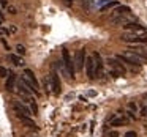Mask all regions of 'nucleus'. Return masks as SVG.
Here are the masks:
<instances>
[{
    "label": "nucleus",
    "instance_id": "nucleus-17",
    "mask_svg": "<svg viewBox=\"0 0 147 137\" xmlns=\"http://www.w3.org/2000/svg\"><path fill=\"white\" fill-rule=\"evenodd\" d=\"M109 123H111V126L117 128V126H122V124L127 123V118H115V117H114L111 121H109Z\"/></svg>",
    "mask_w": 147,
    "mask_h": 137
},
{
    "label": "nucleus",
    "instance_id": "nucleus-6",
    "mask_svg": "<svg viewBox=\"0 0 147 137\" xmlns=\"http://www.w3.org/2000/svg\"><path fill=\"white\" fill-rule=\"evenodd\" d=\"M24 77H26V80H27V82H29L35 90H38V88H40V84H38V80H36V77H35V74H33V71H32V70L26 68V70H24ZM38 92H40V90H38Z\"/></svg>",
    "mask_w": 147,
    "mask_h": 137
},
{
    "label": "nucleus",
    "instance_id": "nucleus-19",
    "mask_svg": "<svg viewBox=\"0 0 147 137\" xmlns=\"http://www.w3.org/2000/svg\"><path fill=\"white\" fill-rule=\"evenodd\" d=\"M30 112L32 114H38V106H36V102H35V99H30Z\"/></svg>",
    "mask_w": 147,
    "mask_h": 137
},
{
    "label": "nucleus",
    "instance_id": "nucleus-4",
    "mask_svg": "<svg viewBox=\"0 0 147 137\" xmlns=\"http://www.w3.org/2000/svg\"><path fill=\"white\" fill-rule=\"evenodd\" d=\"M108 65H109V70L114 71V73H117L119 76H123V74L127 73V68L120 63V60H119V58H109Z\"/></svg>",
    "mask_w": 147,
    "mask_h": 137
},
{
    "label": "nucleus",
    "instance_id": "nucleus-21",
    "mask_svg": "<svg viewBox=\"0 0 147 137\" xmlns=\"http://www.w3.org/2000/svg\"><path fill=\"white\" fill-rule=\"evenodd\" d=\"M16 51H18V54H19V55H24V54H26V47H24L22 44H18V46H16Z\"/></svg>",
    "mask_w": 147,
    "mask_h": 137
},
{
    "label": "nucleus",
    "instance_id": "nucleus-18",
    "mask_svg": "<svg viewBox=\"0 0 147 137\" xmlns=\"http://www.w3.org/2000/svg\"><path fill=\"white\" fill-rule=\"evenodd\" d=\"M117 7V2L115 0H111V2H108V3L105 5V7L101 8V11H106V10H112V8H115Z\"/></svg>",
    "mask_w": 147,
    "mask_h": 137
},
{
    "label": "nucleus",
    "instance_id": "nucleus-23",
    "mask_svg": "<svg viewBox=\"0 0 147 137\" xmlns=\"http://www.w3.org/2000/svg\"><path fill=\"white\" fill-rule=\"evenodd\" d=\"M7 11H8L10 14H16V13H18V11H16V8H14V7H11V5H8V7H7Z\"/></svg>",
    "mask_w": 147,
    "mask_h": 137
},
{
    "label": "nucleus",
    "instance_id": "nucleus-25",
    "mask_svg": "<svg viewBox=\"0 0 147 137\" xmlns=\"http://www.w3.org/2000/svg\"><path fill=\"white\" fill-rule=\"evenodd\" d=\"M125 137H138V136H136V132H134V131H128V132L125 134Z\"/></svg>",
    "mask_w": 147,
    "mask_h": 137
},
{
    "label": "nucleus",
    "instance_id": "nucleus-30",
    "mask_svg": "<svg viewBox=\"0 0 147 137\" xmlns=\"http://www.w3.org/2000/svg\"><path fill=\"white\" fill-rule=\"evenodd\" d=\"M10 32H11V33H14V32H16V27L11 25V27H10Z\"/></svg>",
    "mask_w": 147,
    "mask_h": 137
},
{
    "label": "nucleus",
    "instance_id": "nucleus-11",
    "mask_svg": "<svg viewBox=\"0 0 147 137\" xmlns=\"http://www.w3.org/2000/svg\"><path fill=\"white\" fill-rule=\"evenodd\" d=\"M108 2H111V0H89L86 5L89 8H92V10H101Z\"/></svg>",
    "mask_w": 147,
    "mask_h": 137
},
{
    "label": "nucleus",
    "instance_id": "nucleus-10",
    "mask_svg": "<svg viewBox=\"0 0 147 137\" xmlns=\"http://www.w3.org/2000/svg\"><path fill=\"white\" fill-rule=\"evenodd\" d=\"M13 107H14V110H16V114H21V115H27V117H30L32 115V112H30V109L27 107V106H24L22 102H19V101H16L13 104Z\"/></svg>",
    "mask_w": 147,
    "mask_h": 137
},
{
    "label": "nucleus",
    "instance_id": "nucleus-20",
    "mask_svg": "<svg viewBox=\"0 0 147 137\" xmlns=\"http://www.w3.org/2000/svg\"><path fill=\"white\" fill-rule=\"evenodd\" d=\"M45 90H46V93H51L52 92V87H51V80H49V77H45Z\"/></svg>",
    "mask_w": 147,
    "mask_h": 137
},
{
    "label": "nucleus",
    "instance_id": "nucleus-14",
    "mask_svg": "<svg viewBox=\"0 0 147 137\" xmlns=\"http://www.w3.org/2000/svg\"><path fill=\"white\" fill-rule=\"evenodd\" d=\"M16 115H18V118L21 120V123H22L24 126H27V128H35L36 126L35 121H33L30 117H27V115H21V114H16Z\"/></svg>",
    "mask_w": 147,
    "mask_h": 137
},
{
    "label": "nucleus",
    "instance_id": "nucleus-15",
    "mask_svg": "<svg viewBox=\"0 0 147 137\" xmlns=\"http://www.w3.org/2000/svg\"><path fill=\"white\" fill-rule=\"evenodd\" d=\"M8 60H10L13 65H16V66H22L24 65L22 57H21V55H16V54H10L8 55Z\"/></svg>",
    "mask_w": 147,
    "mask_h": 137
},
{
    "label": "nucleus",
    "instance_id": "nucleus-8",
    "mask_svg": "<svg viewBox=\"0 0 147 137\" xmlns=\"http://www.w3.org/2000/svg\"><path fill=\"white\" fill-rule=\"evenodd\" d=\"M86 73L89 79L95 77V60H93V57H86Z\"/></svg>",
    "mask_w": 147,
    "mask_h": 137
},
{
    "label": "nucleus",
    "instance_id": "nucleus-9",
    "mask_svg": "<svg viewBox=\"0 0 147 137\" xmlns=\"http://www.w3.org/2000/svg\"><path fill=\"white\" fill-rule=\"evenodd\" d=\"M130 13H131V10L128 7H125V5H122V7H115L114 11H112V14H111V21L115 19V17H119V16H123V14H130Z\"/></svg>",
    "mask_w": 147,
    "mask_h": 137
},
{
    "label": "nucleus",
    "instance_id": "nucleus-2",
    "mask_svg": "<svg viewBox=\"0 0 147 137\" xmlns=\"http://www.w3.org/2000/svg\"><path fill=\"white\" fill-rule=\"evenodd\" d=\"M62 61H63V65H65V68H67V71H68V74L71 76V79L74 77V61L71 60V57H70V52L67 51V49H63L62 51Z\"/></svg>",
    "mask_w": 147,
    "mask_h": 137
},
{
    "label": "nucleus",
    "instance_id": "nucleus-28",
    "mask_svg": "<svg viewBox=\"0 0 147 137\" xmlns=\"http://www.w3.org/2000/svg\"><path fill=\"white\" fill-rule=\"evenodd\" d=\"M141 117H147V107H142V110H141Z\"/></svg>",
    "mask_w": 147,
    "mask_h": 137
},
{
    "label": "nucleus",
    "instance_id": "nucleus-5",
    "mask_svg": "<svg viewBox=\"0 0 147 137\" xmlns=\"http://www.w3.org/2000/svg\"><path fill=\"white\" fill-rule=\"evenodd\" d=\"M49 80H51L52 92H54L55 95H59V93L62 92V88H60V77H59V73H57V71H52V73L49 74Z\"/></svg>",
    "mask_w": 147,
    "mask_h": 137
},
{
    "label": "nucleus",
    "instance_id": "nucleus-24",
    "mask_svg": "<svg viewBox=\"0 0 147 137\" xmlns=\"http://www.w3.org/2000/svg\"><path fill=\"white\" fill-rule=\"evenodd\" d=\"M8 76V70L7 68H0V77H7Z\"/></svg>",
    "mask_w": 147,
    "mask_h": 137
},
{
    "label": "nucleus",
    "instance_id": "nucleus-16",
    "mask_svg": "<svg viewBox=\"0 0 147 137\" xmlns=\"http://www.w3.org/2000/svg\"><path fill=\"white\" fill-rule=\"evenodd\" d=\"M55 68H59V71H60V73L65 76V79H68V80L71 79V76L68 74V71H67V68H65V65H63V61H62V60L55 63Z\"/></svg>",
    "mask_w": 147,
    "mask_h": 137
},
{
    "label": "nucleus",
    "instance_id": "nucleus-1",
    "mask_svg": "<svg viewBox=\"0 0 147 137\" xmlns=\"http://www.w3.org/2000/svg\"><path fill=\"white\" fill-rule=\"evenodd\" d=\"M119 60L120 61H123V63H128V65H144L146 63V58L142 57V55H139L138 52H134V51H125L122 55H119Z\"/></svg>",
    "mask_w": 147,
    "mask_h": 137
},
{
    "label": "nucleus",
    "instance_id": "nucleus-7",
    "mask_svg": "<svg viewBox=\"0 0 147 137\" xmlns=\"http://www.w3.org/2000/svg\"><path fill=\"white\" fill-rule=\"evenodd\" d=\"M84 63H86V52L82 49L76 52V58H74V70L81 71L84 68Z\"/></svg>",
    "mask_w": 147,
    "mask_h": 137
},
{
    "label": "nucleus",
    "instance_id": "nucleus-27",
    "mask_svg": "<svg viewBox=\"0 0 147 137\" xmlns=\"http://www.w3.org/2000/svg\"><path fill=\"white\" fill-rule=\"evenodd\" d=\"M0 7H2V8H7V7H8V2H7V0H0Z\"/></svg>",
    "mask_w": 147,
    "mask_h": 137
},
{
    "label": "nucleus",
    "instance_id": "nucleus-31",
    "mask_svg": "<svg viewBox=\"0 0 147 137\" xmlns=\"http://www.w3.org/2000/svg\"><path fill=\"white\" fill-rule=\"evenodd\" d=\"M71 3H73V0H65V5H68V7H70Z\"/></svg>",
    "mask_w": 147,
    "mask_h": 137
},
{
    "label": "nucleus",
    "instance_id": "nucleus-13",
    "mask_svg": "<svg viewBox=\"0 0 147 137\" xmlns=\"http://www.w3.org/2000/svg\"><path fill=\"white\" fill-rule=\"evenodd\" d=\"M133 21L134 19L130 14H123V16H119V17H115V19H112V22L117 24V25H125V24H130V22H133Z\"/></svg>",
    "mask_w": 147,
    "mask_h": 137
},
{
    "label": "nucleus",
    "instance_id": "nucleus-12",
    "mask_svg": "<svg viewBox=\"0 0 147 137\" xmlns=\"http://www.w3.org/2000/svg\"><path fill=\"white\" fill-rule=\"evenodd\" d=\"M14 85H16V74H14V73H8L5 88H7L8 92H13V90H14Z\"/></svg>",
    "mask_w": 147,
    "mask_h": 137
},
{
    "label": "nucleus",
    "instance_id": "nucleus-32",
    "mask_svg": "<svg viewBox=\"0 0 147 137\" xmlns=\"http://www.w3.org/2000/svg\"><path fill=\"white\" fill-rule=\"evenodd\" d=\"M0 19H3V11H2V8H0Z\"/></svg>",
    "mask_w": 147,
    "mask_h": 137
},
{
    "label": "nucleus",
    "instance_id": "nucleus-3",
    "mask_svg": "<svg viewBox=\"0 0 147 137\" xmlns=\"http://www.w3.org/2000/svg\"><path fill=\"white\" fill-rule=\"evenodd\" d=\"M125 30L127 32H130V33H133V35H136V36H144V35H147V30L144 29L141 24H138V22H130V24H125Z\"/></svg>",
    "mask_w": 147,
    "mask_h": 137
},
{
    "label": "nucleus",
    "instance_id": "nucleus-22",
    "mask_svg": "<svg viewBox=\"0 0 147 137\" xmlns=\"http://www.w3.org/2000/svg\"><path fill=\"white\" fill-rule=\"evenodd\" d=\"M128 109H130V112H134V114H136V110H138V106L134 104V102H130V104H128Z\"/></svg>",
    "mask_w": 147,
    "mask_h": 137
},
{
    "label": "nucleus",
    "instance_id": "nucleus-33",
    "mask_svg": "<svg viewBox=\"0 0 147 137\" xmlns=\"http://www.w3.org/2000/svg\"><path fill=\"white\" fill-rule=\"evenodd\" d=\"M146 107H147V106H146Z\"/></svg>",
    "mask_w": 147,
    "mask_h": 137
},
{
    "label": "nucleus",
    "instance_id": "nucleus-26",
    "mask_svg": "<svg viewBox=\"0 0 147 137\" xmlns=\"http://www.w3.org/2000/svg\"><path fill=\"white\" fill-rule=\"evenodd\" d=\"M106 137H119V132H117V131H111Z\"/></svg>",
    "mask_w": 147,
    "mask_h": 137
},
{
    "label": "nucleus",
    "instance_id": "nucleus-29",
    "mask_svg": "<svg viewBox=\"0 0 147 137\" xmlns=\"http://www.w3.org/2000/svg\"><path fill=\"white\" fill-rule=\"evenodd\" d=\"M87 95H89V96H96V92H93V90H90V92L87 93Z\"/></svg>",
    "mask_w": 147,
    "mask_h": 137
}]
</instances>
